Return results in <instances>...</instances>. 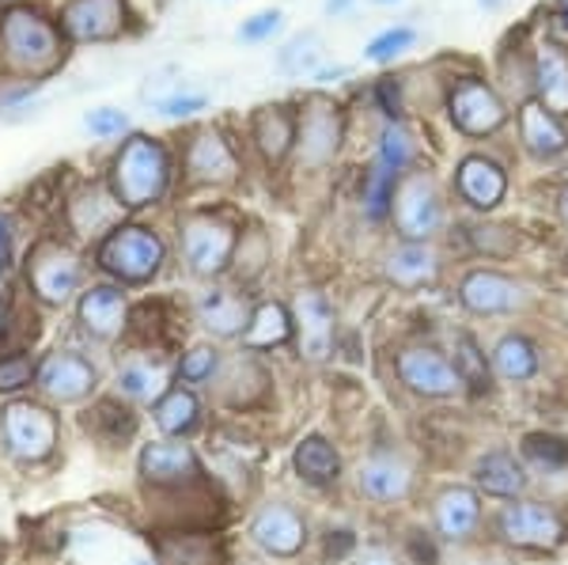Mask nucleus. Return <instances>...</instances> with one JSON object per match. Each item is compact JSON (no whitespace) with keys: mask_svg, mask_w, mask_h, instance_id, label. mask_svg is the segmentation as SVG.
<instances>
[{"mask_svg":"<svg viewBox=\"0 0 568 565\" xmlns=\"http://www.w3.org/2000/svg\"><path fill=\"white\" fill-rule=\"evenodd\" d=\"M179 243H182V259L194 278H216L232 266L235 259V228L227 221H220L213 213H190L179 224Z\"/></svg>","mask_w":568,"mask_h":565,"instance_id":"nucleus-4","label":"nucleus"},{"mask_svg":"<svg viewBox=\"0 0 568 565\" xmlns=\"http://www.w3.org/2000/svg\"><path fill=\"white\" fill-rule=\"evenodd\" d=\"M398 380L414 391V395H425V398H447L463 387L455 364L436 350H402Z\"/></svg>","mask_w":568,"mask_h":565,"instance_id":"nucleus-16","label":"nucleus"},{"mask_svg":"<svg viewBox=\"0 0 568 565\" xmlns=\"http://www.w3.org/2000/svg\"><path fill=\"white\" fill-rule=\"evenodd\" d=\"M447 111H452V122L459 125L466 137H485L497 133L504 122H508V111H504L500 95L481 80H459L447 99Z\"/></svg>","mask_w":568,"mask_h":565,"instance_id":"nucleus-12","label":"nucleus"},{"mask_svg":"<svg viewBox=\"0 0 568 565\" xmlns=\"http://www.w3.org/2000/svg\"><path fill=\"white\" fill-rule=\"evenodd\" d=\"M561 216H565V224H568V186L561 190Z\"/></svg>","mask_w":568,"mask_h":565,"instance_id":"nucleus-51","label":"nucleus"},{"mask_svg":"<svg viewBox=\"0 0 568 565\" xmlns=\"http://www.w3.org/2000/svg\"><path fill=\"white\" fill-rule=\"evenodd\" d=\"M417 157V144H414V133L406 130L402 122H387V130H383V141H379V160L387 171H394V175H402V171L414 163Z\"/></svg>","mask_w":568,"mask_h":565,"instance_id":"nucleus-36","label":"nucleus"},{"mask_svg":"<svg viewBox=\"0 0 568 565\" xmlns=\"http://www.w3.org/2000/svg\"><path fill=\"white\" fill-rule=\"evenodd\" d=\"M524 455L542 471H568V441L557 433H527Z\"/></svg>","mask_w":568,"mask_h":565,"instance_id":"nucleus-38","label":"nucleus"},{"mask_svg":"<svg viewBox=\"0 0 568 565\" xmlns=\"http://www.w3.org/2000/svg\"><path fill=\"white\" fill-rule=\"evenodd\" d=\"M500 535L511 546H527V551H549L561 543L565 524L554 508L524 501V505H508L500 513Z\"/></svg>","mask_w":568,"mask_h":565,"instance_id":"nucleus-15","label":"nucleus"},{"mask_svg":"<svg viewBox=\"0 0 568 565\" xmlns=\"http://www.w3.org/2000/svg\"><path fill=\"white\" fill-rule=\"evenodd\" d=\"M281 23H284L281 8H265V12H254L251 20H243V23H240L235 39H240V42H270L273 34L281 31Z\"/></svg>","mask_w":568,"mask_h":565,"instance_id":"nucleus-45","label":"nucleus"},{"mask_svg":"<svg viewBox=\"0 0 568 565\" xmlns=\"http://www.w3.org/2000/svg\"><path fill=\"white\" fill-rule=\"evenodd\" d=\"M4 441L8 452L23 463H42L58 448V417L42 403H8L4 406Z\"/></svg>","mask_w":568,"mask_h":565,"instance_id":"nucleus-8","label":"nucleus"},{"mask_svg":"<svg viewBox=\"0 0 568 565\" xmlns=\"http://www.w3.org/2000/svg\"><path fill=\"white\" fill-rule=\"evenodd\" d=\"M4 4H23V0H4Z\"/></svg>","mask_w":568,"mask_h":565,"instance_id":"nucleus-54","label":"nucleus"},{"mask_svg":"<svg viewBox=\"0 0 568 565\" xmlns=\"http://www.w3.org/2000/svg\"><path fill=\"white\" fill-rule=\"evenodd\" d=\"M12 254H16V228H12V216L0 213V273L12 266Z\"/></svg>","mask_w":568,"mask_h":565,"instance_id":"nucleus-47","label":"nucleus"},{"mask_svg":"<svg viewBox=\"0 0 568 565\" xmlns=\"http://www.w3.org/2000/svg\"><path fill=\"white\" fill-rule=\"evenodd\" d=\"M318 58H323V39H318L315 31H304L277 53V65L288 72V77H315Z\"/></svg>","mask_w":568,"mask_h":565,"instance_id":"nucleus-34","label":"nucleus"},{"mask_svg":"<svg viewBox=\"0 0 568 565\" xmlns=\"http://www.w3.org/2000/svg\"><path fill=\"white\" fill-rule=\"evenodd\" d=\"M205 107H209V95H201V91L175 88L171 95H155V114L160 118H194L197 111H205Z\"/></svg>","mask_w":568,"mask_h":565,"instance_id":"nucleus-42","label":"nucleus"},{"mask_svg":"<svg viewBox=\"0 0 568 565\" xmlns=\"http://www.w3.org/2000/svg\"><path fill=\"white\" fill-rule=\"evenodd\" d=\"M27 285L31 293L50 307L69 304L84 285V262L80 254L61 240H42L27 259Z\"/></svg>","mask_w":568,"mask_h":565,"instance_id":"nucleus-5","label":"nucleus"},{"mask_svg":"<svg viewBox=\"0 0 568 565\" xmlns=\"http://www.w3.org/2000/svg\"><path fill=\"white\" fill-rule=\"evenodd\" d=\"M171 179H175V160H171L168 144L152 133H125V141L110 160L106 186L118 205L141 213L168 198Z\"/></svg>","mask_w":568,"mask_h":565,"instance_id":"nucleus-2","label":"nucleus"},{"mask_svg":"<svg viewBox=\"0 0 568 565\" xmlns=\"http://www.w3.org/2000/svg\"><path fill=\"white\" fill-rule=\"evenodd\" d=\"M251 535L265 554H273V558H292V554L304 551L307 524L296 508L273 501V505L258 508V516L251 521Z\"/></svg>","mask_w":568,"mask_h":565,"instance_id":"nucleus-17","label":"nucleus"},{"mask_svg":"<svg viewBox=\"0 0 568 565\" xmlns=\"http://www.w3.org/2000/svg\"><path fill=\"white\" fill-rule=\"evenodd\" d=\"M345 141V118L342 107L326 95H311L304 111L296 114V160L300 168L318 171L337 157Z\"/></svg>","mask_w":568,"mask_h":565,"instance_id":"nucleus-6","label":"nucleus"},{"mask_svg":"<svg viewBox=\"0 0 568 565\" xmlns=\"http://www.w3.org/2000/svg\"><path fill=\"white\" fill-rule=\"evenodd\" d=\"M77 319L80 326L99 342H114L118 334L130 323V300H125L122 285L114 281H99V285H88L77 300Z\"/></svg>","mask_w":568,"mask_h":565,"instance_id":"nucleus-13","label":"nucleus"},{"mask_svg":"<svg viewBox=\"0 0 568 565\" xmlns=\"http://www.w3.org/2000/svg\"><path fill=\"white\" fill-rule=\"evenodd\" d=\"M375 95H379V103H383V114L390 118V122H402V91L394 80H379L375 84Z\"/></svg>","mask_w":568,"mask_h":565,"instance_id":"nucleus-46","label":"nucleus"},{"mask_svg":"<svg viewBox=\"0 0 568 565\" xmlns=\"http://www.w3.org/2000/svg\"><path fill=\"white\" fill-rule=\"evenodd\" d=\"M292 331L300 334V353L307 361H326L334 350V307L323 293L304 289L292 300Z\"/></svg>","mask_w":568,"mask_h":565,"instance_id":"nucleus-14","label":"nucleus"},{"mask_svg":"<svg viewBox=\"0 0 568 565\" xmlns=\"http://www.w3.org/2000/svg\"><path fill=\"white\" fill-rule=\"evenodd\" d=\"M436 273H439V262L428 243H402V248L390 251V259H387V278L402 289L433 285Z\"/></svg>","mask_w":568,"mask_h":565,"instance_id":"nucleus-28","label":"nucleus"},{"mask_svg":"<svg viewBox=\"0 0 568 565\" xmlns=\"http://www.w3.org/2000/svg\"><path fill=\"white\" fill-rule=\"evenodd\" d=\"M197 323L216 339H240L251 323V307L243 304V296L227 293V289H209L197 300Z\"/></svg>","mask_w":568,"mask_h":565,"instance_id":"nucleus-23","label":"nucleus"},{"mask_svg":"<svg viewBox=\"0 0 568 565\" xmlns=\"http://www.w3.org/2000/svg\"><path fill=\"white\" fill-rule=\"evenodd\" d=\"M292 339V315L288 307L277 304V300H265L251 312V323L243 331V345L246 350H273V345H284Z\"/></svg>","mask_w":568,"mask_h":565,"instance_id":"nucleus-30","label":"nucleus"},{"mask_svg":"<svg viewBox=\"0 0 568 565\" xmlns=\"http://www.w3.org/2000/svg\"><path fill=\"white\" fill-rule=\"evenodd\" d=\"M504 190H508V179L493 160L485 157H466L459 163V194L470 202L474 209H493L500 205Z\"/></svg>","mask_w":568,"mask_h":565,"instance_id":"nucleus-25","label":"nucleus"},{"mask_svg":"<svg viewBox=\"0 0 568 565\" xmlns=\"http://www.w3.org/2000/svg\"><path fill=\"white\" fill-rule=\"evenodd\" d=\"M34 387H39L50 403H61V406L84 403L91 391L99 387V369L88 357H80L77 350H58L34 369Z\"/></svg>","mask_w":568,"mask_h":565,"instance_id":"nucleus-10","label":"nucleus"},{"mask_svg":"<svg viewBox=\"0 0 568 565\" xmlns=\"http://www.w3.org/2000/svg\"><path fill=\"white\" fill-rule=\"evenodd\" d=\"M372 4H398V0H372Z\"/></svg>","mask_w":568,"mask_h":565,"instance_id":"nucleus-52","label":"nucleus"},{"mask_svg":"<svg viewBox=\"0 0 568 565\" xmlns=\"http://www.w3.org/2000/svg\"><path fill=\"white\" fill-rule=\"evenodd\" d=\"M251 137L265 163H281L296 149V114L288 107H262L251 122Z\"/></svg>","mask_w":568,"mask_h":565,"instance_id":"nucleus-22","label":"nucleus"},{"mask_svg":"<svg viewBox=\"0 0 568 565\" xmlns=\"http://www.w3.org/2000/svg\"><path fill=\"white\" fill-rule=\"evenodd\" d=\"M118 391H122L125 398H133V403H152V398L163 395V376L152 364L130 361L118 369Z\"/></svg>","mask_w":568,"mask_h":565,"instance_id":"nucleus-35","label":"nucleus"},{"mask_svg":"<svg viewBox=\"0 0 568 565\" xmlns=\"http://www.w3.org/2000/svg\"><path fill=\"white\" fill-rule=\"evenodd\" d=\"M459 300L474 315H504L524 304V289L497 270H470L459 285Z\"/></svg>","mask_w":568,"mask_h":565,"instance_id":"nucleus-18","label":"nucleus"},{"mask_svg":"<svg viewBox=\"0 0 568 565\" xmlns=\"http://www.w3.org/2000/svg\"><path fill=\"white\" fill-rule=\"evenodd\" d=\"M455 372H459L463 384H470L474 391H489V364H485V353L478 350V342L470 339V334H459V342H455Z\"/></svg>","mask_w":568,"mask_h":565,"instance_id":"nucleus-39","label":"nucleus"},{"mask_svg":"<svg viewBox=\"0 0 568 565\" xmlns=\"http://www.w3.org/2000/svg\"><path fill=\"white\" fill-rule=\"evenodd\" d=\"M493 369L500 372L504 380H530L538 372V353L535 345L527 339H519V334H508V339L497 342V350H493Z\"/></svg>","mask_w":568,"mask_h":565,"instance_id":"nucleus-33","label":"nucleus"},{"mask_svg":"<svg viewBox=\"0 0 568 565\" xmlns=\"http://www.w3.org/2000/svg\"><path fill=\"white\" fill-rule=\"evenodd\" d=\"M65 34L53 16L34 8L31 0L23 4L0 8V61L12 77L20 80H42L65 61Z\"/></svg>","mask_w":568,"mask_h":565,"instance_id":"nucleus-1","label":"nucleus"},{"mask_svg":"<svg viewBox=\"0 0 568 565\" xmlns=\"http://www.w3.org/2000/svg\"><path fill=\"white\" fill-rule=\"evenodd\" d=\"M84 130L91 137H103V141H110V137H125L130 133V114L118 111V107H95V111L84 114Z\"/></svg>","mask_w":568,"mask_h":565,"instance_id":"nucleus-44","label":"nucleus"},{"mask_svg":"<svg viewBox=\"0 0 568 565\" xmlns=\"http://www.w3.org/2000/svg\"><path fill=\"white\" fill-rule=\"evenodd\" d=\"M519 130H524V141H527V149L535 152V157H561V152L568 149L565 125L557 122V118L549 114L538 99L519 111Z\"/></svg>","mask_w":568,"mask_h":565,"instance_id":"nucleus-27","label":"nucleus"},{"mask_svg":"<svg viewBox=\"0 0 568 565\" xmlns=\"http://www.w3.org/2000/svg\"><path fill=\"white\" fill-rule=\"evenodd\" d=\"M246 565H254V562H246Z\"/></svg>","mask_w":568,"mask_h":565,"instance_id":"nucleus-57","label":"nucleus"},{"mask_svg":"<svg viewBox=\"0 0 568 565\" xmlns=\"http://www.w3.org/2000/svg\"><path fill=\"white\" fill-rule=\"evenodd\" d=\"M197 455L182 441H155L141 452V478L149 486H186V482H197Z\"/></svg>","mask_w":568,"mask_h":565,"instance_id":"nucleus-19","label":"nucleus"},{"mask_svg":"<svg viewBox=\"0 0 568 565\" xmlns=\"http://www.w3.org/2000/svg\"><path fill=\"white\" fill-rule=\"evenodd\" d=\"M34 384V361L27 353L0 357V395H16V391Z\"/></svg>","mask_w":568,"mask_h":565,"instance_id":"nucleus-43","label":"nucleus"},{"mask_svg":"<svg viewBox=\"0 0 568 565\" xmlns=\"http://www.w3.org/2000/svg\"><path fill=\"white\" fill-rule=\"evenodd\" d=\"M141 565H149V562H141Z\"/></svg>","mask_w":568,"mask_h":565,"instance_id":"nucleus-56","label":"nucleus"},{"mask_svg":"<svg viewBox=\"0 0 568 565\" xmlns=\"http://www.w3.org/2000/svg\"><path fill=\"white\" fill-rule=\"evenodd\" d=\"M356 565H402V562L394 558V554H387V551H368Z\"/></svg>","mask_w":568,"mask_h":565,"instance_id":"nucleus-49","label":"nucleus"},{"mask_svg":"<svg viewBox=\"0 0 568 565\" xmlns=\"http://www.w3.org/2000/svg\"><path fill=\"white\" fill-rule=\"evenodd\" d=\"M182 168H186V182H194V186H227L240 179L235 149L220 130H197L190 137L186 152H182Z\"/></svg>","mask_w":568,"mask_h":565,"instance_id":"nucleus-11","label":"nucleus"},{"mask_svg":"<svg viewBox=\"0 0 568 565\" xmlns=\"http://www.w3.org/2000/svg\"><path fill=\"white\" fill-rule=\"evenodd\" d=\"M197 414H201V406H197V398H194V391H190V387L163 391V395L155 398V406H152L155 425H160L168 436H186L197 425Z\"/></svg>","mask_w":568,"mask_h":565,"instance_id":"nucleus-32","label":"nucleus"},{"mask_svg":"<svg viewBox=\"0 0 568 565\" xmlns=\"http://www.w3.org/2000/svg\"><path fill=\"white\" fill-rule=\"evenodd\" d=\"M481 4H489V8H497V4H500V0H481Z\"/></svg>","mask_w":568,"mask_h":565,"instance_id":"nucleus-53","label":"nucleus"},{"mask_svg":"<svg viewBox=\"0 0 568 565\" xmlns=\"http://www.w3.org/2000/svg\"><path fill=\"white\" fill-rule=\"evenodd\" d=\"M356 486H361L364 497L372 501H402L409 494V486H414V471H409L406 460H398V455L390 452H375L372 460L361 463V471H356Z\"/></svg>","mask_w":568,"mask_h":565,"instance_id":"nucleus-20","label":"nucleus"},{"mask_svg":"<svg viewBox=\"0 0 568 565\" xmlns=\"http://www.w3.org/2000/svg\"><path fill=\"white\" fill-rule=\"evenodd\" d=\"M326 16H342V12H349L353 8V0H326Z\"/></svg>","mask_w":568,"mask_h":565,"instance_id":"nucleus-50","label":"nucleus"},{"mask_svg":"<svg viewBox=\"0 0 568 565\" xmlns=\"http://www.w3.org/2000/svg\"><path fill=\"white\" fill-rule=\"evenodd\" d=\"M478 486L493 497H516L527 490V475L511 452H489L478 463Z\"/></svg>","mask_w":568,"mask_h":565,"instance_id":"nucleus-31","label":"nucleus"},{"mask_svg":"<svg viewBox=\"0 0 568 565\" xmlns=\"http://www.w3.org/2000/svg\"><path fill=\"white\" fill-rule=\"evenodd\" d=\"M565 20H568V0H565Z\"/></svg>","mask_w":568,"mask_h":565,"instance_id":"nucleus-55","label":"nucleus"},{"mask_svg":"<svg viewBox=\"0 0 568 565\" xmlns=\"http://www.w3.org/2000/svg\"><path fill=\"white\" fill-rule=\"evenodd\" d=\"M535 80H538V103L549 114H568V58L557 46H542L538 50Z\"/></svg>","mask_w":568,"mask_h":565,"instance_id":"nucleus-29","label":"nucleus"},{"mask_svg":"<svg viewBox=\"0 0 568 565\" xmlns=\"http://www.w3.org/2000/svg\"><path fill=\"white\" fill-rule=\"evenodd\" d=\"M478 521H481V505L474 490L452 486L436 497V532L444 535L447 543H463L466 535L478 527Z\"/></svg>","mask_w":568,"mask_h":565,"instance_id":"nucleus-24","label":"nucleus"},{"mask_svg":"<svg viewBox=\"0 0 568 565\" xmlns=\"http://www.w3.org/2000/svg\"><path fill=\"white\" fill-rule=\"evenodd\" d=\"M452 565H511V562L500 558V554H459Z\"/></svg>","mask_w":568,"mask_h":565,"instance_id":"nucleus-48","label":"nucleus"},{"mask_svg":"<svg viewBox=\"0 0 568 565\" xmlns=\"http://www.w3.org/2000/svg\"><path fill=\"white\" fill-rule=\"evenodd\" d=\"M118 216H122V205L114 202L110 186H88L69 202V224H72V232H80V235L103 240L110 228L122 224Z\"/></svg>","mask_w":568,"mask_h":565,"instance_id":"nucleus-21","label":"nucleus"},{"mask_svg":"<svg viewBox=\"0 0 568 565\" xmlns=\"http://www.w3.org/2000/svg\"><path fill=\"white\" fill-rule=\"evenodd\" d=\"M292 467L311 486H329L342 475V455H337V448L326 436H304L296 444V455H292Z\"/></svg>","mask_w":568,"mask_h":565,"instance_id":"nucleus-26","label":"nucleus"},{"mask_svg":"<svg viewBox=\"0 0 568 565\" xmlns=\"http://www.w3.org/2000/svg\"><path fill=\"white\" fill-rule=\"evenodd\" d=\"M414 42H417V31L409 23L387 27V31H379L368 46H364V58L375 61V65H390V61H398Z\"/></svg>","mask_w":568,"mask_h":565,"instance_id":"nucleus-40","label":"nucleus"},{"mask_svg":"<svg viewBox=\"0 0 568 565\" xmlns=\"http://www.w3.org/2000/svg\"><path fill=\"white\" fill-rule=\"evenodd\" d=\"M394 224H398V235L406 243H425L428 235L439 232V221H444V205H439L436 182L428 175H406L394 186V202H390Z\"/></svg>","mask_w":568,"mask_h":565,"instance_id":"nucleus-9","label":"nucleus"},{"mask_svg":"<svg viewBox=\"0 0 568 565\" xmlns=\"http://www.w3.org/2000/svg\"><path fill=\"white\" fill-rule=\"evenodd\" d=\"M394 186H398V175L383 168V163H372L368 179H364V213H368L372 221H387L390 216Z\"/></svg>","mask_w":568,"mask_h":565,"instance_id":"nucleus-37","label":"nucleus"},{"mask_svg":"<svg viewBox=\"0 0 568 565\" xmlns=\"http://www.w3.org/2000/svg\"><path fill=\"white\" fill-rule=\"evenodd\" d=\"M168 262L160 232L149 224H118L99 240L95 266L106 273L114 285H149Z\"/></svg>","mask_w":568,"mask_h":565,"instance_id":"nucleus-3","label":"nucleus"},{"mask_svg":"<svg viewBox=\"0 0 568 565\" xmlns=\"http://www.w3.org/2000/svg\"><path fill=\"white\" fill-rule=\"evenodd\" d=\"M53 20L69 46L118 42L130 27V4L125 0H65Z\"/></svg>","mask_w":568,"mask_h":565,"instance_id":"nucleus-7","label":"nucleus"},{"mask_svg":"<svg viewBox=\"0 0 568 565\" xmlns=\"http://www.w3.org/2000/svg\"><path fill=\"white\" fill-rule=\"evenodd\" d=\"M216 364H220V353L213 345H194V350L179 361V380L182 384H205V380H213Z\"/></svg>","mask_w":568,"mask_h":565,"instance_id":"nucleus-41","label":"nucleus"}]
</instances>
